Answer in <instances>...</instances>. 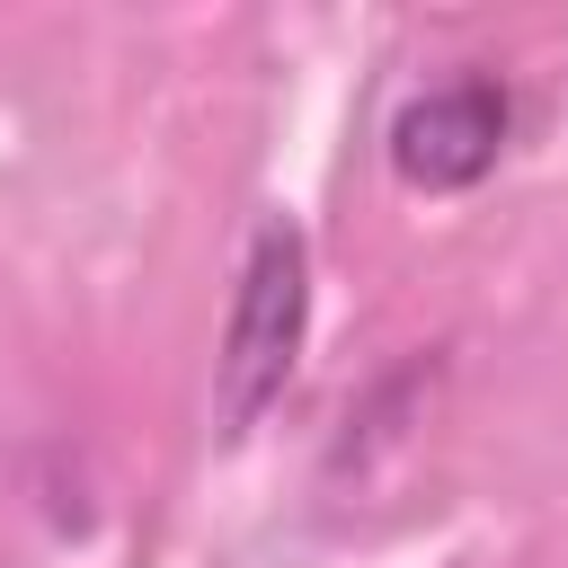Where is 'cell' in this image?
I'll list each match as a JSON object with an SVG mask.
<instances>
[{
    "mask_svg": "<svg viewBox=\"0 0 568 568\" xmlns=\"http://www.w3.org/2000/svg\"><path fill=\"white\" fill-rule=\"evenodd\" d=\"M311 337V240L293 213H266L248 231L240 284H231V320H222V355H213V426L222 444L257 435V417L284 399L293 364Z\"/></svg>",
    "mask_w": 568,
    "mask_h": 568,
    "instance_id": "obj_1",
    "label": "cell"
},
{
    "mask_svg": "<svg viewBox=\"0 0 568 568\" xmlns=\"http://www.w3.org/2000/svg\"><path fill=\"white\" fill-rule=\"evenodd\" d=\"M506 133H515L506 80L453 71V80L399 98L382 151H390V178H399V186H417V195H462V186H479V178L506 160Z\"/></svg>",
    "mask_w": 568,
    "mask_h": 568,
    "instance_id": "obj_2",
    "label": "cell"
}]
</instances>
